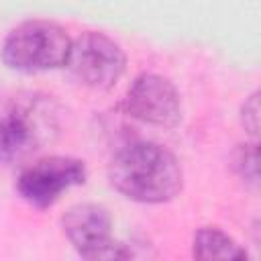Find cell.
Returning <instances> with one entry per match:
<instances>
[{"label":"cell","instance_id":"obj_7","mask_svg":"<svg viewBox=\"0 0 261 261\" xmlns=\"http://www.w3.org/2000/svg\"><path fill=\"white\" fill-rule=\"evenodd\" d=\"M39 118L31 108L14 106L0 114V163L29 153L39 141Z\"/></svg>","mask_w":261,"mask_h":261},{"label":"cell","instance_id":"obj_8","mask_svg":"<svg viewBox=\"0 0 261 261\" xmlns=\"http://www.w3.org/2000/svg\"><path fill=\"white\" fill-rule=\"evenodd\" d=\"M194 255L198 259H245L247 253L234 239L218 228H200L194 239Z\"/></svg>","mask_w":261,"mask_h":261},{"label":"cell","instance_id":"obj_6","mask_svg":"<svg viewBox=\"0 0 261 261\" xmlns=\"http://www.w3.org/2000/svg\"><path fill=\"white\" fill-rule=\"evenodd\" d=\"M128 112L149 124L173 126L181 118V100L173 84L157 73H141L126 96Z\"/></svg>","mask_w":261,"mask_h":261},{"label":"cell","instance_id":"obj_9","mask_svg":"<svg viewBox=\"0 0 261 261\" xmlns=\"http://www.w3.org/2000/svg\"><path fill=\"white\" fill-rule=\"evenodd\" d=\"M247 118L251 120L247 128H249L251 135H255V133H257V94H253V96L249 98V102L245 104V108H243V122H245Z\"/></svg>","mask_w":261,"mask_h":261},{"label":"cell","instance_id":"obj_2","mask_svg":"<svg viewBox=\"0 0 261 261\" xmlns=\"http://www.w3.org/2000/svg\"><path fill=\"white\" fill-rule=\"evenodd\" d=\"M71 39L49 20H29L10 31L4 41L2 57L8 67L18 71H47L65 65Z\"/></svg>","mask_w":261,"mask_h":261},{"label":"cell","instance_id":"obj_1","mask_svg":"<svg viewBox=\"0 0 261 261\" xmlns=\"http://www.w3.org/2000/svg\"><path fill=\"white\" fill-rule=\"evenodd\" d=\"M110 184L137 202H167L181 190L177 159L157 143H130L122 147L108 167Z\"/></svg>","mask_w":261,"mask_h":261},{"label":"cell","instance_id":"obj_4","mask_svg":"<svg viewBox=\"0 0 261 261\" xmlns=\"http://www.w3.org/2000/svg\"><path fill=\"white\" fill-rule=\"evenodd\" d=\"M110 214L98 204L71 206L63 216V230L75 251L86 259H118L128 257L124 245H118L110 237Z\"/></svg>","mask_w":261,"mask_h":261},{"label":"cell","instance_id":"obj_3","mask_svg":"<svg viewBox=\"0 0 261 261\" xmlns=\"http://www.w3.org/2000/svg\"><path fill=\"white\" fill-rule=\"evenodd\" d=\"M124 53L110 37L88 31L71 41L67 55V69L75 80L90 88L108 90L124 71Z\"/></svg>","mask_w":261,"mask_h":261},{"label":"cell","instance_id":"obj_5","mask_svg":"<svg viewBox=\"0 0 261 261\" xmlns=\"http://www.w3.org/2000/svg\"><path fill=\"white\" fill-rule=\"evenodd\" d=\"M86 179V167L71 157H45L22 169L16 188L35 206H51L65 190Z\"/></svg>","mask_w":261,"mask_h":261}]
</instances>
